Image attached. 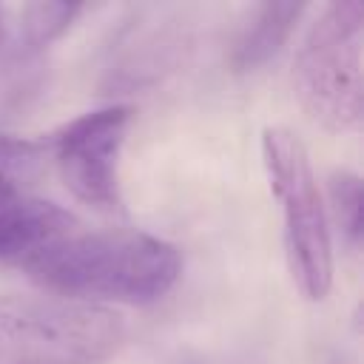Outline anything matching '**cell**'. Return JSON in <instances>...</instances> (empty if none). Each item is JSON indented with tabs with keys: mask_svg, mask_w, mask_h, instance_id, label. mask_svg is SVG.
Returning <instances> with one entry per match:
<instances>
[{
	"mask_svg": "<svg viewBox=\"0 0 364 364\" xmlns=\"http://www.w3.org/2000/svg\"><path fill=\"white\" fill-rule=\"evenodd\" d=\"M51 296L100 304H154L182 273L176 245L131 228L71 233L20 262Z\"/></svg>",
	"mask_w": 364,
	"mask_h": 364,
	"instance_id": "cell-1",
	"label": "cell"
},
{
	"mask_svg": "<svg viewBox=\"0 0 364 364\" xmlns=\"http://www.w3.org/2000/svg\"><path fill=\"white\" fill-rule=\"evenodd\" d=\"M125 341V321L105 304L0 293V358L14 364H102Z\"/></svg>",
	"mask_w": 364,
	"mask_h": 364,
	"instance_id": "cell-2",
	"label": "cell"
},
{
	"mask_svg": "<svg viewBox=\"0 0 364 364\" xmlns=\"http://www.w3.org/2000/svg\"><path fill=\"white\" fill-rule=\"evenodd\" d=\"M364 3L336 0L310 23L293 57V91L313 122L355 131L364 117Z\"/></svg>",
	"mask_w": 364,
	"mask_h": 364,
	"instance_id": "cell-3",
	"label": "cell"
},
{
	"mask_svg": "<svg viewBox=\"0 0 364 364\" xmlns=\"http://www.w3.org/2000/svg\"><path fill=\"white\" fill-rule=\"evenodd\" d=\"M262 162L282 205L293 282L304 299L321 301L333 287V242L310 154L299 134L284 125H267L262 131Z\"/></svg>",
	"mask_w": 364,
	"mask_h": 364,
	"instance_id": "cell-4",
	"label": "cell"
},
{
	"mask_svg": "<svg viewBox=\"0 0 364 364\" xmlns=\"http://www.w3.org/2000/svg\"><path fill=\"white\" fill-rule=\"evenodd\" d=\"M131 122L128 105H108L80 114L51 134V151L65 188L94 210L114 213L119 196V154Z\"/></svg>",
	"mask_w": 364,
	"mask_h": 364,
	"instance_id": "cell-5",
	"label": "cell"
},
{
	"mask_svg": "<svg viewBox=\"0 0 364 364\" xmlns=\"http://www.w3.org/2000/svg\"><path fill=\"white\" fill-rule=\"evenodd\" d=\"M77 228L80 219L65 208L0 179V259L26 262L54 242L77 233Z\"/></svg>",
	"mask_w": 364,
	"mask_h": 364,
	"instance_id": "cell-6",
	"label": "cell"
},
{
	"mask_svg": "<svg viewBox=\"0 0 364 364\" xmlns=\"http://www.w3.org/2000/svg\"><path fill=\"white\" fill-rule=\"evenodd\" d=\"M301 11H304V3H262V6H256L233 40V48H230L233 71H253V68L264 65L270 57H276L279 48L293 34Z\"/></svg>",
	"mask_w": 364,
	"mask_h": 364,
	"instance_id": "cell-7",
	"label": "cell"
},
{
	"mask_svg": "<svg viewBox=\"0 0 364 364\" xmlns=\"http://www.w3.org/2000/svg\"><path fill=\"white\" fill-rule=\"evenodd\" d=\"M330 216L341 239L355 250L361 242V179L353 171H333L327 179Z\"/></svg>",
	"mask_w": 364,
	"mask_h": 364,
	"instance_id": "cell-8",
	"label": "cell"
},
{
	"mask_svg": "<svg viewBox=\"0 0 364 364\" xmlns=\"http://www.w3.org/2000/svg\"><path fill=\"white\" fill-rule=\"evenodd\" d=\"M82 11L74 3H28L23 6V40L28 48H43L54 43Z\"/></svg>",
	"mask_w": 364,
	"mask_h": 364,
	"instance_id": "cell-9",
	"label": "cell"
},
{
	"mask_svg": "<svg viewBox=\"0 0 364 364\" xmlns=\"http://www.w3.org/2000/svg\"><path fill=\"white\" fill-rule=\"evenodd\" d=\"M46 154H48L46 142L0 134V179L26 188V182L37 176Z\"/></svg>",
	"mask_w": 364,
	"mask_h": 364,
	"instance_id": "cell-10",
	"label": "cell"
}]
</instances>
